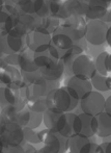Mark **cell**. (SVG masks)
<instances>
[{
	"mask_svg": "<svg viewBox=\"0 0 111 153\" xmlns=\"http://www.w3.org/2000/svg\"><path fill=\"white\" fill-rule=\"evenodd\" d=\"M46 103L48 109L58 114L72 113L79 104V100L71 94L65 87H59L47 95Z\"/></svg>",
	"mask_w": 111,
	"mask_h": 153,
	"instance_id": "cell-1",
	"label": "cell"
},
{
	"mask_svg": "<svg viewBox=\"0 0 111 153\" xmlns=\"http://www.w3.org/2000/svg\"><path fill=\"white\" fill-rule=\"evenodd\" d=\"M38 137L43 147L37 150L38 153H65L67 152V140L65 137L59 135L48 129L40 131Z\"/></svg>",
	"mask_w": 111,
	"mask_h": 153,
	"instance_id": "cell-2",
	"label": "cell"
},
{
	"mask_svg": "<svg viewBox=\"0 0 111 153\" xmlns=\"http://www.w3.org/2000/svg\"><path fill=\"white\" fill-rule=\"evenodd\" d=\"M109 26L101 20H89L85 26L84 39L93 46H100L106 42V33Z\"/></svg>",
	"mask_w": 111,
	"mask_h": 153,
	"instance_id": "cell-3",
	"label": "cell"
},
{
	"mask_svg": "<svg viewBox=\"0 0 111 153\" xmlns=\"http://www.w3.org/2000/svg\"><path fill=\"white\" fill-rule=\"evenodd\" d=\"M59 88V81H48L40 78L35 82L24 87V96L27 101L46 98L51 91Z\"/></svg>",
	"mask_w": 111,
	"mask_h": 153,
	"instance_id": "cell-4",
	"label": "cell"
},
{
	"mask_svg": "<svg viewBox=\"0 0 111 153\" xmlns=\"http://www.w3.org/2000/svg\"><path fill=\"white\" fill-rule=\"evenodd\" d=\"M25 45L35 53L45 52L51 45V34L44 29L29 31L25 36Z\"/></svg>",
	"mask_w": 111,
	"mask_h": 153,
	"instance_id": "cell-5",
	"label": "cell"
},
{
	"mask_svg": "<svg viewBox=\"0 0 111 153\" xmlns=\"http://www.w3.org/2000/svg\"><path fill=\"white\" fill-rule=\"evenodd\" d=\"M104 102H105V97L103 96V94L93 91V90L79 100L82 113L91 116V117L103 113Z\"/></svg>",
	"mask_w": 111,
	"mask_h": 153,
	"instance_id": "cell-6",
	"label": "cell"
},
{
	"mask_svg": "<svg viewBox=\"0 0 111 153\" xmlns=\"http://www.w3.org/2000/svg\"><path fill=\"white\" fill-rule=\"evenodd\" d=\"M54 132L69 139L75 134H79V118L74 113H65L59 116Z\"/></svg>",
	"mask_w": 111,
	"mask_h": 153,
	"instance_id": "cell-7",
	"label": "cell"
},
{
	"mask_svg": "<svg viewBox=\"0 0 111 153\" xmlns=\"http://www.w3.org/2000/svg\"><path fill=\"white\" fill-rule=\"evenodd\" d=\"M24 142V133L22 127L19 126L17 123L2 124L0 146H21Z\"/></svg>",
	"mask_w": 111,
	"mask_h": 153,
	"instance_id": "cell-8",
	"label": "cell"
},
{
	"mask_svg": "<svg viewBox=\"0 0 111 153\" xmlns=\"http://www.w3.org/2000/svg\"><path fill=\"white\" fill-rule=\"evenodd\" d=\"M0 85L12 90H20L26 85L22 80L20 70L6 64L0 67Z\"/></svg>",
	"mask_w": 111,
	"mask_h": 153,
	"instance_id": "cell-9",
	"label": "cell"
},
{
	"mask_svg": "<svg viewBox=\"0 0 111 153\" xmlns=\"http://www.w3.org/2000/svg\"><path fill=\"white\" fill-rule=\"evenodd\" d=\"M71 73L73 76L81 77L84 79H90L96 73L95 62L86 54H80L74 59L71 66Z\"/></svg>",
	"mask_w": 111,
	"mask_h": 153,
	"instance_id": "cell-10",
	"label": "cell"
},
{
	"mask_svg": "<svg viewBox=\"0 0 111 153\" xmlns=\"http://www.w3.org/2000/svg\"><path fill=\"white\" fill-rule=\"evenodd\" d=\"M98 144L91 137L75 134L67 140L68 153H96Z\"/></svg>",
	"mask_w": 111,
	"mask_h": 153,
	"instance_id": "cell-11",
	"label": "cell"
},
{
	"mask_svg": "<svg viewBox=\"0 0 111 153\" xmlns=\"http://www.w3.org/2000/svg\"><path fill=\"white\" fill-rule=\"evenodd\" d=\"M27 33L28 32L25 30L24 28H22L20 25L16 24L12 30L8 32L6 36H4L6 47H7L10 54H12V53H20L21 51H23L26 48L25 36H26Z\"/></svg>",
	"mask_w": 111,
	"mask_h": 153,
	"instance_id": "cell-12",
	"label": "cell"
},
{
	"mask_svg": "<svg viewBox=\"0 0 111 153\" xmlns=\"http://www.w3.org/2000/svg\"><path fill=\"white\" fill-rule=\"evenodd\" d=\"M87 10V4L84 0H63L58 19L65 20L70 17H84Z\"/></svg>",
	"mask_w": 111,
	"mask_h": 153,
	"instance_id": "cell-13",
	"label": "cell"
},
{
	"mask_svg": "<svg viewBox=\"0 0 111 153\" xmlns=\"http://www.w3.org/2000/svg\"><path fill=\"white\" fill-rule=\"evenodd\" d=\"M91 130L93 135L100 137H109L111 135V115L107 113L98 114L91 119Z\"/></svg>",
	"mask_w": 111,
	"mask_h": 153,
	"instance_id": "cell-14",
	"label": "cell"
},
{
	"mask_svg": "<svg viewBox=\"0 0 111 153\" xmlns=\"http://www.w3.org/2000/svg\"><path fill=\"white\" fill-rule=\"evenodd\" d=\"M65 87L78 100H80L86 94L93 91V87H91V83L88 79H84L77 76L70 77Z\"/></svg>",
	"mask_w": 111,
	"mask_h": 153,
	"instance_id": "cell-15",
	"label": "cell"
},
{
	"mask_svg": "<svg viewBox=\"0 0 111 153\" xmlns=\"http://www.w3.org/2000/svg\"><path fill=\"white\" fill-rule=\"evenodd\" d=\"M43 123V114L35 113L27 108L26 106L20 111L17 116V124L22 128L37 129Z\"/></svg>",
	"mask_w": 111,
	"mask_h": 153,
	"instance_id": "cell-16",
	"label": "cell"
},
{
	"mask_svg": "<svg viewBox=\"0 0 111 153\" xmlns=\"http://www.w3.org/2000/svg\"><path fill=\"white\" fill-rule=\"evenodd\" d=\"M87 4L85 16L88 20H101L103 16L109 10V3L104 0H84Z\"/></svg>",
	"mask_w": 111,
	"mask_h": 153,
	"instance_id": "cell-17",
	"label": "cell"
},
{
	"mask_svg": "<svg viewBox=\"0 0 111 153\" xmlns=\"http://www.w3.org/2000/svg\"><path fill=\"white\" fill-rule=\"evenodd\" d=\"M18 68L21 73H32L38 70L35 62V52L25 48L19 53Z\"/></svg>",
	"mask_w": 111,
	"mask_h": 153,
	"instance_id": "cell-18",
	"label": "cell"
},
{
	"mask_svg": "<svg viewBox=\"0 0 111 153\" xmlns=\"http://www.w3.org/2000/svg\"><path fill=\"white\" fill-rule=\"evenodd\" d=\"M65 72V65L61 61H58L54 64L50 65L49 67L40 69V73L42 78L48 81H59Z\"/></svg>",
	"mask_w": 111,
	"mask_h": 153,
	"instance_id": "cell-19",
	"label": "cell"
},
{
	"mask_svg": "<svg viewBox=\"0 0 111 153\" xmlns=\"http://www.w3.org/2000/svg\"><path fill=\"white\" fill-rule=\"evenodd\" d=\"M74 41L70 36H68L65 32L60 29V27L56 29L51 34V45L55 48L59 49L61 51H67L74 45Z\"/></svg>",
	"mask_w": 111,
	"mask_h": 153,
	"instance_id": "cell-20",
	"label": "cell"
},
{
	"mask_svg": "<svg viewBox=\"0 0 111 153\" xmlns=\"http://www.w3.org/2000/svg\"><path fill=\"white\" fill-rule=\"evenodd\" d=\"M16 24L20 25L22 28H24L27 32L37 30L40 28L42 24V18H40L35 14H21L17 17Z\"/></svg>",
	"mask_w": 111,
	"mask_h": 153,
	"instance_id": "cell-21",
	"label": "cell"
},
{
	"mask_svg": "<svg viewBox=\"0 0 111 153\" xmlns=\"http://www.w3.org/2000/svg\"><path fill=\"white\" fill-rule=\"evenodd\" d=\"M17 23V17L10 15L4 6L0 7V33L1 36H6Z\"/></svg>",
	"mask_w": 111,
	"mask_h": 153,
	"instance_id": "cell-22",
	"label": "cell"
},
{
	"mask_svg": "<svg viewBox=\"0 0 111 153\" xmlns=\"http://www.w3.org/2000/svg\"><path fill=\"white\" fill-rule=\"evenodd\" d=\"M96 72L104 76H109L111 66H110V54L106 51L100 53L95 62Z\"/></svg>",
	"mask_w": 111,
	"mask_h": 153,
	"instance_id": "cell-23",
	"label": "cell"
},
{
	"mask_svg": "<svg viewBox=\"0 0 111 153\" xmlns=\"http://www.w3.org/2000/svg\"><path fill=\"white\" fill-rule=\"evenodd\" d=\"M91 83L93 90L95 89L97 92H108L111 89V79L109 76H104L96 72L89 79Z\"/></svg>",
	"mask_w": 111,
	"mask_h": 153,
	"instance_id": "cell-24",
	"label": "cell"
},
{
	"mask_svg": "<svg viewBox=\"0 0 111 153\" xmlns=\"http://www.w3.org/2000/svg\"><path fill=\"white\" fill-rule=\"evenodd\" d=\"M79 135L86 137H93V130H91V119L93 117L86 114H79Z\"/></svg>",
	"mask_w": 111,
	"mask_h": 153,
	"instance_id": "cell-25",
	"label": "cell"
},
{
	"mask_svg": "<svg viewBox=\"0 0 111 153\" xmlns=\"http://www.w3.org/2000/svg\"><path fill=\"white\" fill-rule=\"evenodd\" d=\"M60 26L68 27V28L74 29V30H77V31L85 32L86 21H85L84 17H70V18L61 21Z\"/></svg>",
	"mask_w": 111,
	"mask_h": 153,
	"instance_id": "cell-26",
	"label": "cell"
},
{
	"mask_svg": "<svg viewBox=\"0 0 111 153\" xmlns=\"http://www.w3.org/2000/svg\"><path fill=\"white\" fill-rule=\"evenodd\" d=\"M19 109L15 105H7L0 109V122L4 123H17V116Z\"/></svg>",
	"mask_w": 111,
	"mask_h": 153,
	"instance_id": "cell-27",
	"label": "cell"
},
{
	"mask_svg": "<svg viewBox=\"0 0 111 153\" xmlns=\"http://www.w3.org/2000/svg\"><path fill=\"white\" fill-rule=\"evenodd\" d=\"M60 115L61 114L55 113V111H51V109H46L44 111V114H43V122H44L46 129L54 132L55 126H56V123L58 121Z\"/></svg>",
	"mask_w": 111,
	"mask_h": 153,
	"instance_id": "cell-28",
	"label": "cell"
},
{
	"mask_svg": "<svg viewBox=\"0 0 111 153\" xmlns=\"http://www.w3.org/2000/svg\"><path fill=\"white\" fill-rule=\"evenodd\" d=\"M58 61L54 59L50 54H49L48 50L45 51V52H40V53H35V62L37 65V69L40 70V69H44L49 67L50 65L54 64Z\"/></svg>",
	"mask_w": 111,
	"mask_h": 153,
	"instance_id": "cell-29",
	"label": "cell"
},
{
	"mask_svg": "<svg viewBox=\"0 0 111 153\" xmlns=\"http://www.w3.org/2000/svg\"><path fill=\"white\" fill-rule=\"evenodd\" d=\"M61 21L58 18H55V17H45L42 18V24H40V29H44V30L48 31L50 34H52L53 32L56 30L59 26H60Z\"/></svg>",
	"mask_w": 111,
	"mask_h": 153,
	"instance_id": "cell-30",
	"label": "cell"
},
{
	"mask_svg": "<svg viewBox=\"0 0 111 153\" xmlns=\"http://www.w3.org/2000/svg\"><path fill=\"white\" fill-rule=\"evenodd\" d=\"M26 107L31 111L38 114H44L46 109H48L46 103V99L40 98V99H33V100H29L26 102Z\"/></svg>",
	"mask_w": 111,
	"mask_h": 153,
	"instance_id": "cell-31",
	"label": "cell"
},
{
	"mask_svg": "<svg viewBox=\"0 0 111 153\" xmlns=\"http://www.w3.org/2000/svg\"><path fill=\"white\" fill-rule=\"evenodd\" d=\"M23 133H24V141L28 144H42L40 140L38 137V133L35 131V129L31 128H23Z\"/></svg>",
	"mask_w": 111,
	"mask_h": 153,
	"instance_id": "cell-32",
	"label": "cell"
},
{
	"mask_svg": "<svg viewBox=\"0 0 111 153\" xmlns=\"http://www.w3.org/2000/svg\"><path fill=\"white\" fill-rule=\"evenodd\" d=\"M62 1L63 0H47L49 16L58 18L59 12H60L61 5H62Z\"/></svg>",
	"mask_w": 111,
	"mask_h": 153,
	"instance_id": "cell-33",
	"label": "cell"
},
{
	"mask_svg": "<svg viewBox=\"0 0 111 153\" xmlns=\"http://www.w3.org/2000/svg\"><path fill=\"white\" fill-rule=\"evenodd\" d=\"M3 62L8 66H12L18 68V62H19V53H12L10 55H5L3 57Z\"/></svg>",
	"mask_w": 111,
	"mask_h": 153,
	"instance_id": "cell-34",
	"label": "cell"
},
{
	"mask_svg": "<svg viewBox=\"0 0 111 153\" xmlns=\"http://www.w3.org/2000/svg\"><path fill=\"white\" fill-rule=\"evenodd\" d=\"M30 0H5V5H8V6H12V7L16 8L20 12L21 7L27 4ZM21 14V13H20Z\"/></svg>",
	"mask_w": 111,
	"mask_h": 153,
	"instance_id": "cell-35",
	"label": "cell"
},
{
	"mask_svg": "<svg viewBox=\"0 0 111 153\" xmlns=\"http://www.w3.org/2000/svg\"><path fill=\"white\" fill-rule=\"evenodd\" d=\"M0 153H23L22 146H0Z\"/></svg>",
	"mask_w": 111,
	"mask_h": 153,
	"instance_id": "cell-36",
	"label": "cell"
},
{
	"mask_svg": "<svg viewBox=\"0 0 111 153\" xmlns=\"http://www.w3.org/2000/svg\"><path fill=\"white\" fill-rule=\"evenodd\" d=\"M10 54V52L8 51L7 47H6L5 38H4V36H0V59H3V56Z\"/></svg>",
	"mask_w": 111,
	"mask_h": 153,
	"instance_id": "cell-37",
	"label": "cell"
},
{
	"mask_svg": "<svg viewBox=\"0 0 111 153\" xmlns=\"http://www.w3.org/2000/svg\"><path fill=\"white\" fill-rule=\"evenodd\" d=\"M21 146H22L23 153H38L35 146L31 145V144L26 143V142H24Z\"/></svg>",
	"mask_w": 111,
	"mask_h": 153,
	"instance_id": "cell-38",
	"label": "cell"
},
{
	"mask_svg": "<svg viewBox=\"0 0 111 153\" xmlns=\"http://www.w3.org/2000/svg\"><path fill=\"white\" fill-rule=\"evenodd\" d=\"M110 149V142H105V143L98 145L96 153H109Z\"/></svg>",
	"mask_w": 111,
	"mask_h": 153,
	"instance_id": "cell-39",
	"label": "cell"
},
{
	"mask_svg": "<svg viewBox=\"0 0 111 153\" xmlns=\"http://www.w3.org/2000/svg\"><path fill=\"white\" fill-rule=\"evenodd\" d=\"M104 113H107L111 115V97H108L107 99H105V102H104Z\"/></svg>",
	"mask_w": 111,
	"mask_h": 153,
	"instance_id": "cell-40",
	"label": "cell"
},
{
	"mask_svg": "<svg viewBox=\"0 0 111 153\" xmlns=\"http://www.w3.org/2000/svg\"><path fill=\"white\" fill-rule=\"evenodd\" d=\"M101 21H103V22L106 23V24L110 22V10H108V12L106 13L105 15H104L103 18L101 19Z\"/></svg>",
	"mask_w": 111,
	"mask_h": 153,
	"instance_id": "cell-41",
	"label": "cell"
},
{
	"mask_svg": "<svg viewBox=\"0 0 111 153\" xmlns=\"http://www.w3.org/2000/svg\"><path fill=\"white\" fill-rule=\"evenodd\" d=\"M4 4H5V0H0V7H2Z\"/></svg>",
	"mask_w": 111,
	"mask_h": 153,
	"instance_id": "cell-42",
	"label": "cell"
},
{
	"mask_svg": "<svg viewBox=\"0 0 111 153\" xmlns=\"http://www.w3.org/2000/svg\"><path fill=\"white\" fill-rule=\"evenodd\" d=\"M4 64H5V62H3V59H0V67H2Z\"/></svg>",
	"mask_w": 111,
	"mask_h": 153,
	"instance_id": "cell-43",
	"label": "cell"
},
{
	"mask_svg": "<svg viewBox=\"0 0 111 153\" xmlns=\"http://www.w3.org/2000/svg\"><path fill=\"white\" fill-rule=\"evenodd\" d=\"M1 131H2V123L0 122V135H1Z\"/></svg>",
	"mask_w": 111,
	"mask_h": 153,
	"instance_id": "cell-44",
	"label": "cell"
},
{
	"mask_svg": "<svg viewBox=\"0 0 111 153\" xmlns=\"http://www.w3.org/2000/svg\"><path fill=\"white\" fill-rule=\"evenodd\" d=\"M105 2H107V3H109L110 4V2H111V0H104Z\"/></svg>",
	"mask_w": 111,
	"mask_h": 153,
	"instance_id": "cell-45",
	"label": "cell"
}]
</instances>
